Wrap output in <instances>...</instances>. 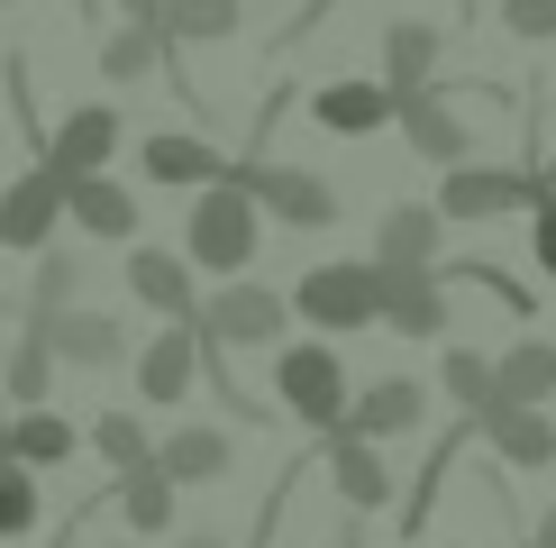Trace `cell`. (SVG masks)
<instances>
[{
  "label": "cell",
  "mask_w": 556,
  "mask_h": 548,
  "mask_svg": "<svg viewBox=\"0 0 556 548\" xmlns=\"http://www.w3.org/2000/svg\"><path fill=\"white\" fill-rule=\"evenodd\" d=\"M529 247H539V274L556 284V192H539V211H529Z\"/></svg>",
  "instance_id": "35"
},
{
  "label": "cell",
  "mask_w": 556,
  "mask_h": 548,
  "mask_svg": "<svg viewBox=\"0 0 556 548\" xmlns=\"http://www.w3.org/2000/svg\"><path fill=\"white\" fill-rule=\"evenodd\" d=\"M529 548H556V502L539 512V531H529Z\"/></svg>",
  "instance_id": "37"
},
{
  "label": "cell",
  "mask_w": 556,
  "mask_h": 548,
  "mask_svg": "<svg viewBox=\"0 0 556 548\" xmlns=\"http://www.w3.org/2000/svg\"><path fill=\"white\" fill-rule=\"evenodd\" d=\"M283 320H292V302L265 292V284H219L211 302H201V329H211L219 348H292Z\"/></svg>",
  "instance_id": "7"
},
{
  "label": "cell",
  "mask_w": 556,
  "mask_h": 548,
  "mask_svg": "<svg viewBox=\"0 0 556 548\" xmlns=\"http://www.w3.org/2000/svg\"><path fill=\"white\" fill-rule=\"evenodd\" d=\"M429 421V384L420 375H375L356 384V402H346V439H410V429Z\"/></svg>",
  "instance_id": "11"
},
{
  "label": "cell",
  "mask_w": 556,
  "mask_h": 548,
  "mask_svg": "<svg viewBox=\"0 0 556 548\" xmlns=\"http://www.w3.org/2000/svg\"><path fill=\"white\" fill-rule=\"evenodd\" d=\"M91 448L110 457V466H155V448H147V421H137V411H101V421H91Z\"/></svg>",
  "instance_id": "30"
},
{
  "label": "cell",
  "mask_w": 556,
  "mask_h": 548,
  "mask_svg": "<svg viewBox=\"0 0 556 548\" xmlns=\"http://www.w3.org/2000/svg\"><path fill=\"white\" fill-rule=\"evenodd\" d=\"M539 192H547V174H520V165H456V174H438V220L447 228H483V220H511V211H539Z\"/></svg>",
  "instance_id": "4"
},
{
  "label": "cell",
  "mask_w": 556,
  "mask_h": 548,
  "mask_svg": "<svg viewBox=\"0 0 556 548\" xmlns=\"http://www.w3.org/2000/svg\"><path fill=\"white\" fill-rule=\"evenodd\" d=\"M165 28H110L101 37V74L110 83H147V74H165Z\"/></svg>",
  "instance_id": "29"
},
{
  "label": "cell",
  "mask_w": 556,
  "mask_h": 548,
  "mask_svg": "<svg viewBox=\"0 0 556 548\" xmlns=\"http://www.w3.org/2000/svg\"><path fill=\"white\" fill-rule=\"evenodd\" d=\"M192 384H201V320H165L147 338V357H137V394L147 402H192Z\"/></svg>",
  "instance_id": "15"
},
{
  "label": "cell",
  "mask_w": 556,
  "mask_h": 548,
  "mask_svg": "<svg viewBox=\"0 0 556 548\" xmlns=\"http://www.w3.org/2000/svg\"><path fill=\"white\" fill-rule=\"evenodd\" d=\"M438 55H447V28H429V18H392L383 28V83L392 91H429Z\"/></svg>",
  "instance_id": "21"
},
{
  "label": "cell",
  "mask_w": 556,
  "mask_h": 548,
  "mask_svg": "<svg viewBox=\"0 0 556 548\" xmlns=\"http://www.w3.org/2000/svg\"><path fill=\"white\" fill-rule=\"evenodd\" d=\"M74 439H91V429H74L64 411H18L10 439H0V457H18V466H64V457H74Z\"/></svg>",
  "instance_id": "26"
},
{
  "label": "cell",
  "mask_w": 556,
  "mask_h": 548,
  "mask_svg": "<svg viewBox=\"0 0 556 548\" xmlns=\"http://www.w3.org/2000/svg\"><path fill=\"white\" fill-rule=\"evenodd\" d=\"M174 46H228L247 28V0H165V18H155Z\"/></svg>",
  "instance_id": "27"
},
{
  "label": "cell",
  "mask_w": 556,
  "mask_h": 548,
  "mask_svg": "<svg viewBox=\"0 0 556 548\" xmlns=\"http://www.w3.org/2000/svg\"><path fill=\"white\" fill-rule=\"evenodd\" d=\"M311 120L329 137H375V128H402V91L383 74H338V83L311 91Z\"/></svg>",
  "instance_id": "9"
},
{
  "label": "cell",
  "mask_w": 556,
  "mask_h": 548,
  "mask_svg": "<svg viewBox=\"0 0 556 548\" xmlns=\"http://www.w3.org/2000/svg\"><path fill=\"white\" fill-rule=\"evenodd\" d=\"M438 238H447L438 201H392L383 228H375V257L383 265H438Z\"/></svg>",
  "instance_id": "22"
},
{
  "label": "cell",
  "mask_w": 556,
  "mask_h": 548,
  "mask_svg": "<svg viewBox=\"0 0 556 548\" xmlns=\"http://www.w3.org/2000/svg\"><path fill=\"white\" fill-rule=\"evenodd\" d=\"M0 402H10V394H0ZM10 421H18V411H0V439H10Z\"/></svg>",
  "instance_id": "39"
},
{
  "label": "cell",
  "mask_w": 556,
  "mask_h": 548,
  "mask_svg": "<svg viewBox=\"0 0 556 548\" xmlns=\"http://www.w3.org/2000/svg\"><path fill=\"white\" fill-rule=\"evenodd\" d=\"M28 329H46V348L74 365V375H101V365L128 357V329L110 311H28Z\"/></svg>",
  "instance_id": "13"
},
{
  "label": "cell",
  "mask_w": 556,
  "mask_h": 548,
  "mask_svg": "<svg viewBox=\"0 0 556 548\" xmlns=\"http://www.w3.org/2000/svg\"><path fill=\"white\" fill-rule=\"evenodd\" d=\"M475 439L493 448L511 475H539V466H556V421H547L539 402H493V411L475 421Z\"/></svg>",
  "instance_id": "14"
},
{
  "label": "cell",
  "mask_w": 556,
  "mask_h": 548,
  "mask_svg": "<svg viewBox=\"0 0 556 548\" xmlns=\"http://www.w3.org/2000/svg\"><path fill=\"white\" fill-rule=\"evenodd\" d=\"M55 348H46V329H28V320H18V348L0 357V394H10L18 411H46V394H55Z\"/></svg>",
  "instance_id": "23"
},
{
  "label": "cell",
  "mask_w": 556,
  "mask_h": 548,
  "mask_svg": "<svg viewBox=\"0 0 556 548\" xmlns=\"http://www.w3.org/2000/svg\"><path fill=\"white\" fill-rule=\"evenodd\" d=\"M228 457H238V448H228V429H201V421H192V429H174V439L155 448V466H165L174 485H219Z\"/></svg>",
  "instance_id": "24"
},
{
  "label": "cell",
  "mask_w": 556,
  "mask_h": 548,
  "mask_svg": "<svg viewBox=\"0 0 556 548\" xmlns=\"http://www.w3.org/2000/svg\"><path fill=\"white\" fill-rule=\"evenodd\" d=\"M402 137H410V147H420L429 155V165H475V137H466V120H456V110H447V91H402Z\"/></svg>",
  "instance_id": "19"
},
{
  "label": "cell",
  "mask_w": 556,
  "mask_h": 548,
  "mask_svg": "<svg viewBox=\"0 0 556 548\" xmlns=\"http://www.w3.org/2000/svg\"><path fill=\"white\" fill-rule=\"evenodd\" d=\"M466 548H483V539H466Z\"/></svg>",
  "instance_id": "42"
},
{
  "label": "cell",
  "mask_w": 556,
  "mask_h": 548,
  "mask_svg": "<svg viewBox=\"0 0 556 548\" xmlns=\"http://www.w3.org/2000/svg\"><path fill=\"white\" fill-rule=\"evenodd\" d=\"M292 311L311 320L319 338H346V329H375L383 320V274L375 257H338V265H311L292 292Z\"/></svg>",
  "instance_id": "3"
},
{
  "label": "cell",
  "mask_w": 556,
  "mask_h": 548,
  "mask_svg": "<svg viewBox=\"0 0 556 548\" xmlns=\"http://www.w3.org/2000/svg\"><path fill=\"white\" fill-rule=\"evenodd\" d=\"M174 475L165 466H128V475H110V502H119V521L137 539H174Z\"/></svg>",
  "instance_id": "20"
},
{
  "label": "cell",
  "mask_w": 556,
  "mask_h": 548,
  "mask_svg": "<svg viewBox=\"0 0 556 548\" xmlns=\"http://www.w3.org/2000/svg\"><path fill=\"white\" fill-rule=\"evenodd\" d=\"M128 292L147 311H165V320H201V292H192V257H174V247H128Z\"/></svg>",
  "instance_id": "18"
},
{
  "label": "cell",
  "mask_w": 556,
  "mask_h": 548,
  "mask_svg": "<svg viewBox=\"0 0 556 548\" xmlns=\"http://www.w3.org/2000/svg\"><path fill=\"white\" fill-rule=\"evenodd\" d=\"M539 174H547V192H556V155H547V165H539Z\"/></svg>",
  "instance_id": "40"
},
{
  "label": "cell",
  "mask_w": 556,
  "mask_h": 548,
  "mask_svg": "<svg viewBox=\"0 0 556 548\" xmlns=\"http://www.w3.org/2000/svg\"><path fill=\"white\" fill-rule=\"evenodd\" d=\"M256 238H265V211H256V192H247L238 174L211 183V192L192 201V220H182V257H192L201 274H219V284H247Z\"/></svg>",
  "instance_id": "1"
},
{
  "label": "cell",
  "mask_w": 556,
  "mask_h": 548,
  "mask_svg": "<svg viewBox=\"0 0 556 548\" xmlns=\"http://www.w3.org/2000/svg\"><path fill=\"white\" fill-rule=\"evenodd\" d=\"M319 466H329L346 521H375V512H392V494H402V485H392V466H383V448H375V439H346V429L329 439V457H319Z\"/></svg>",
  "instance_id": "12"
},
{
  "label": "cell",
  "mask_w": 556,
  "mask_h": 548,
  "mask_svg": "<svg viewBox=\"0 0 556 548\" xmlns=\"http://www.w3.org/2000/svg\"><path fill=\"white\" fill-rule=\"evenodd\" d=\"M456 284H483V292H493V302L502 311H511V320H539V292H529V284H511V274H502V265H456Z\"/></svg>",
  "instance_id": "33"
},
{
  "label": "cell",
  "mask_w": 556,
  "mask_h": 548,
  "mask_svg": "<svg viewBox=\"0 0 556 548\" xmlns=\"http://www.w3.org/2000/svg\"><path fill=\"white\" fill-rule=\"evenodd\" d=\"M274 402L292 411L301 429H346V402H356V375H346V357L329 338H292V348H274Z\"/></svg>",
  "instance_id": "2"
},
{
  "label": "cell",
  "mask_w": 556,
  "mask_h": 548,
  "mask_svg": "<svg viewBox=\"0 0 556 548\" xmlns=\"http://www.w3.org/2000/svg\"><path fill=\"white\" fill-rule=\"evenodd\" d=\"M55 228H64V174L37 155V165L10 174V192H0V247H10V257H46Z\"/></svg>",
  "instance_id": "5"
},
{
  "label": "cell",
  "mask_w": 556,
  "mask_h": 548,
  "mask_svg": "<svg viewBox=\"0 0 556 548\" xmlns=\"http://www.w3.org/2000/svg\"><path fill=\"white\" fill-rule=\"evenodd\" d=\"M438 394H447L466 421H483V411L502 402V357H475V348H447L438 357Z\"/></svg>",
  "instance_id": "25"
},
{
  "label": "cell",
  "mask_w": 556,
  "mask_h": 548,
  "mask_svg": "<svg viewBox=\"0 0 556 548\" xmlns=\"http://www.w3.org/2000/svg\"><path fill=\"white\" fill-rule=\"evenodd\" d=\"M37 531V466L0 457V539H28Z\"/></svg>",
  "instance_id": "32"
},
{
  "label": "cell",
  "mask_w": 556,
  "mask_h": 548,
  "mask_svg": "<svg viewBox=\"0 0 556 548\" xmlns=\"http://www.w3.org/2000/svg\"><path fill=\"white\" fill-rule=\"evenodd\" d=\"M128 10V28H155V18H165V0H119Z\"/></svg>",
  "instance_id": "36"
},
{
  "label": "cell",
  "mask_w": 556,
  "mask_h": 548,
  "mask_svg": "<svg viewBox=\"0 0 556 548\" xmlns=\"http://www.w3.org/2000/svg\"><path fill=\"white\" fill-rule=\"evenodd\" d=\"M128 147V120L110 101H83V110H64L55 137H46V165H55L64 183H83V174H110V155Z\"/></svg>",
  "instance_id": "8"
},
{
  "label": "cell",
  "mask_w": 556,
  "mask_h": 548,
  "mask_svg": "<svg viewBox=\"0 0 556 548\" xmlns=\"http://www.w3.org/2000/svg\"><path fill=\"white\" fill-rule=\"evenodd\" d=\"M0 10H10V0H0Z\"/></svg>",
  "instance_id": "43"
},
{
  "label": "cell",
  "mask_w": 556,
  "mask_h": 548,
  "mask_svg": "<svg viewBox=\"0 0 556 548\" xmlns=\"http://www.w3.org/2000/svg\"><path fill=\"white\" fill-rule=\"evenodd\" d=\"M556 394V338H511L502 348V402H539Z\"/></svg>",
  "instance_id": "28"
},
{
  "label": "cell",
  "mask_w": 556,
  "mask_h": 548,
  "mask_svg": "<svg viewBox=\"0 0 556 548\" xmlns=\"http://www.w3.org/2000/svg\"><path fill=\"white\" fill-rule=\"evenodd\" d=\"M238 183L256 192V211H274L283 228H338V192L311 165H274V155H247Z\"/></svg>",
  "instance_id": "6"
},
{
  "label": "cell",
  "mask_w": 556,
  "mask_h": 548,
  "mask_svg": "<svg viewBox=\"0 0 556 548\" xmlns=\"http://www.w3.org/2000/svg\"><path fill=\"white\" fill-rule=\"evenodd\" d=\"M383 329H402V338H420V348H438V329H447V274L438 265H383Z\"/></svg>",
  "instance_id": "10"
},
{
  "label": "cell",
  "mask_w": 556,
  "mask_h": 548,
  "mask_svg": "<svg viewBox=\"0 0 556 548\" xmlns=\"http://www.w3.org/2000/svg\"><path fill=\"white\" fill-rule=\"evenodd\" d=\"M137 174H147V183H182V192H211V183H228L238 165H228L211 137L165 128V137H137Z\"/></svg>",
  "instance_id": "16"
},
{
  "label": "cell",
  "mask_w": 556,
  "mask_h": 548,
  "mask_svg": "<svg viewBox=\"0 0 556 548\" xmlns=\"http://www.w3.org/2000/svg\"><path fill=\"white\" fill-rule=\"evenodd\" d=\"M174 548H228V539H219V531H182Z\"/></svg>",
  "instance_id": "38"
},
{
  "label": "cell",
  "mask_w": 556,
  "mask_h": 548,
  "mask_svg": "<svg viewBox=\"0 0 556 548\" xmlns=\"http://www.w3.org/2000/svg\"><path fill=\"white\" fill-rule=\"evenodd\" d=\"M83 257H64V247H46L37 257V284H28V311H83Z\"/></svg>",
  "instance_id": "31"
},
{
  "label": "cell",
  "mask_w": 556,
  "mask_h": 548,
  "mask_svg": "<svg viewBox=\"0 0 556 548\" xmlns=\"http://www.w3.org/2000/svg\"><path fill=\"white\" fill-rule=\"evenodd\" d=\"M493 10H502V28L529 37V46H547V37H556V0H493Z\"/></svg>",
  "instance_id": "34"
},
{
  "label": "cell",
  "mask_w": 556,
  "mask_h": 548,
  "mask_svg": "<svg viewBox=\"0 0 556 548\" xmlns=\"http://www.w3.org/2000/svg\"><path fill=\"white\" fill-rule=\"evenodd\" d=\"M110 548H137V539H110Z\"/></svg>",
  "instance_id": "41"
},
{
  "label": "cell",
  "mask_w": 556,
  "mask_h": 548,
  "mask_svg": "<svg viewBox=\"0 0 556 548\" xmlns=\"http://www.w3.org/2000/svg\"><path fill=\"white\" fill-rule=\"evenodd\" d=\"M64 220L83 238H101V247H128L137 238V192L119 174H83V183H64Z\"/></svg>",
  "instance_id": "17"
}]
</instances>
